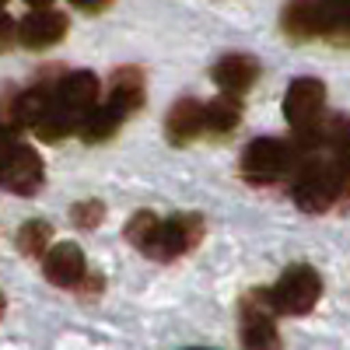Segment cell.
Wrapping results in <instances>:
<instances>
[{
    "instance_id": "1",
    "label": "cell",
    "mask_w": 350,
    "mask_h": 350,
    "mask_svg": "<svg viewBox=\"0 0 350 350\" xmlns=\"http://www.w3.org/2000/svg\"><path fill=\"white\" fill-rule=\"evenodd\" d=\"M98 95H102V81L92 74V70H74V74H64L60 81L53 84V98H49V112H56L64 123L81 126V120L88 112L98 105Z\"/></svg>"
},
{
    "instance_id": "2",
    "label": "cell",
    "mask_w": 350,
    "mask_h": 350,
    "mask_svg": "<svg viewBox=\"0 0 350 350\" xmlns=\"http://www.w3.org/2000/svg\"><path fill=\"white\" fill-rule=\"evenodd\" d=\"M295 172V148L277 137H256L242 154V175L256 186H270Z\"/></svg>"
},
{
    "instance_id": "3",
    "label": "cell",
    "mask_w": 350,
    "mask_h": 350,
    "mask_svg": "<svg viewBox=\"0 0 350 350\" xmlns=\"http://www.w3.org/2000/svg\"><path fill=\"white\" fill-rule=\"evenodd\" d=\"M273 305L284 315H308L319 298H323V277H319L312 267L298 262V267H287L280 273V280L273 284Z\"/></svg>"
},
{
    "instance_id": "4",
    "label": "cell",
    "mask_w": 350,
    "mask_h": 350,
    "mask_svg": "<svg viewBox=\"0 0 350 350\" xmlns=\"http://www.w3.org/2000/svg\"><path fill=\"white\" fill-rule=\"evenodd\" d=\"M277 305L270 291H252L242 301V347L245 350H280L277 333Z\"/></svg>"
},
{
    "instance_id": "5",
    "label": "cell",
    "mask_w": 350,
    "mask_h": 350,
    "mask_svg": "<svg viewBox=\"0 0 350 350\" xmlns=\"http://www.w3.org/2000/svg\"><path fill=\"white\" fill-rule=\"evenodd\" d=\"M323 112H326V84L319 77H298L291 81L287 95H284V116L287 123L295 126V133L312 130L323 123Z\"/></svg>"
},
{
    "instance_id": "6",
    "label": "cell",
    "mask_w": 350,
    "mask_h": 350,
    "mask_svg": "<svg viewBox=\"0 0 350 350\" xmlns=\"http://www.w3.org/2000/svg\"><path fill=\"white\" fill-rule=\"evenodd\" d=\"M200 239H203V217L200 214H175V217H168V221L158 224L154 239L148 245V256L168 262L175 256L189 252Z\"/></svg>"
},
{
    "instance_id": "7",
    "label": "cell",
    "mask_w": 350,
    "mask_h": 350,
    "mask_svg": "<svg viewBox=\"0 0 350 350\" xmlns=\"http://www.w3.org/2000/svg\"><path fill=\"white\" fill-rule=\"evenodd\" d=\"M42 179H46V165H42L39 151L25 148V144H18V148L11 151V158L0 165V186H4L8 193L32 196V193L42 189Z\"/></svg>"
},
{
    "instance_id": "8",
    "label": "cell",
    "mask_w": 350,
    "mask_h": 350,
    "mask_svg": "<svg viewBox=\"0 0 350 350\" xmlns=\"http://www.w3.org/2000/svg\"><path fill=\"white\" fill-rule=\"evenodd\" d=\"M67 28H70L67 14L53 11V8H36L32 14H25L18 21V42L25 49H49L56 42H64Z\"/></svg>"
},
{
    "instance_id": "9",
    "label": "cell",
    "mask_w": 350,
    "mask_h": 350,
    "mask_svg": "<svg viewBox=\"0 0 350 350\" xmlns=\"http://www.w3.org/2000/svg\"><path fill=\"white\" fill-rule=\"evenodd\" d=\"M280 28L295 42L319 39V36H326V11L319 0H287V8L280 14Z\"/></svg>"
},
{
    "instance_id": "10",
    "label": "cell",
    "mask_w": 350,
    "mask_h": 350,
    "mask_svg": "<svg viewBox=\"0 0 350 350\" xmlns=\"http://www.w3.org/2000/svg\"><path fill=\"white\" fill-rule=\"evenodd\" d=\"M211 77H214V84L221 88V92L242 98L249 88L259 81V64H256V56H249V53H228V56H221V60L214 64Z\"/></svg>"
},
{
    "instance_id": "11",
    "label": "cell",
    "mask_w": 350,
    "mask_h": 350,
    "mask_svg": "<svg viewBox=\"0 0 350 350\" xmlns=\"http://www.w3.org/2000/svg\"><path fill=\"white\" fill-rule=\"evenodd\" d=\"M203 130H207V109H203V102H196V98H179L165 116V133H168V140L175 144V148L193 144Z\"/></svg>"
},
{
    "instance_id": "12",
    "label": "cell",
    "mask_w": 350,
    "mask_h": 350,
    "mask_svg": "<svg viewBox=\"0 0 350 350\" xmlns=\"http://www.w3.org/2000/svg\"><path fill=\"white\" fill-rule=\"evenodd\" d=\"M46 280L56 284V287H77L84 277H88V262H84V252L74 245V242H60L46 249Z\"/></svg>"
},
{
    "instance_id": "13",
    "label": "cell",
    "mask_w": 350,
    "mask_h": 350,
    "mask_svg": "<svg viewBox=\"0 0 350 350\" xmlns=\"http://www.w3.org/2000/svg\"><path fill=\"white\" fill-rule=\"evenodd\" d=\"M105 95H109L105 102H112L120 112L133 116L144 105V70L140 67H120V70H112Z\"/></svg>"
},
{
    "instance_id": "14",
    "label": "cell",
    "mask_w": 350,
    "mask_h": 350,
    "mask_svg": "<svg viewBox=\"0 0 350 350\" xmlns=\"http://www.w3.org/2000/svg\"><path fill=\"white\" fill-rule=\"evenodd\" d=\"M123 120H126V112H120L112 102H98L92 112L81 120V126H77V133L88 140V144H105L109 137H116L120 133V126H123Z\"/></svg>"
},
{
    "instance_id": "15",
    "label": "cell",
    "mask_w": 350,
    "mask_h": 350,
    "mask_svg": "<svg viewBox=\"0 0 350 350\" xmlns=\"http://www.w3.org/2000/svg\"><path fill=\"white\" fill-rule=\"evenodd\" d=\"M49 98H53V84H49V88H46V84H32V88H25V92H21V95H14V102H11V123H14V126H28V130H32V126L39 123V116L46 112Z\"/></svg>"
},
{
    "instance_id": "16",
    "label": "cell",
    "mask_w": 350,
    "mask_h": 350,
    "mask_svg": "<svg viewBox=\"0 0 350 350\" xmlns=\"http://www.w3.org/2000/svg\"><path fill=\"white\" fill-rule=\"evenodd\" d=\"M203 109H207V130L217 133V137L231 133V130L239 126V120H242V102H239V95H228V92H224L221 98L207 102Z\"/></svg>"
},
{
    "instance_id": "17",
    "label": "cell",
    "mask_w": 350,
    "mask_h": 350,
    "mask_svg": "<svg viewBox=\"0 0 350 350\" xmlns=\"http://www.w3.org/2000/svg\"><path fill=\"white\" fill-rule=\"evenodd\" d=\"M49 239H53V228L46 221H28L18 231V249H21V256H46Z\"/></svg>"
},
{
    "instance_id": "18",
    "label": "cell",
    "mask_w": 350,
    "mask_h": 350,
    "mask_svg": "<svg viewBox=\"0 0 350 350\" xmlns=\"http://www.w3.org/2000/svg\"><path fill=\"white\" fill-rule=\"evenodd\" d=\"M158 224H161V217H158V214H151V211L133 214V217L126 221V242H133L140 252H148V245H151V239H154Z\"/></svg>"
},
{
    "instance_id": "19",
    "label": "cell",
    "mask_w": 350,
    "mask_h": 350,
    "mask_svg": "<svg viewBox=\"0 0 350 350\" xmlns=\"http://www.w3.org/2000/svg\"><path fill=\"white\" fill-rule=\"evenodd\" d=\"M102 217H105V203L102 200H81V203L70 207V221L77 228H84V231H95L102 224Z\"/></svg>"
},
{
    "instance_id": "20",
    "label": "cell",
    "mask_w": 350,
    "mask_h": 350,
    "mask_svg": "<svg viewBox=\"0 0 350 350\" xmlns=\"http://www.w3.org/2000/svg\"><path fill=\"white\" fill-rule=\"evenodd\" d=\"M14 42H18V25H14V18H8L4 11H0V53L11 49Z\"/></svg>"
},
{
    "instance_id": "21",
    "label": "cell",
    "mask_w": 350,
    "mask_h": 350,
    "mask_svg": "<svg viewBox=\"0 0 350 350\" xmlns=\"http://www.w3.org/2000/svg\"><path fill=\"white\" fill-rule=\"evenodd\" d=\"M18 148V137H14V130L11 126H0V165H4L8 158H11V151Z\"/></svg>"
},
{
    "instance_id": "22",
    "label": "cell",
    "mask_w": 350,
    "mask_h": 350,
    "mask_svg": "<svg viewBox=\"0 0 350 350\" xmlns=\"http://www.w3.org/2000/svg\"><path fill=\"white\" fill-rule=\"evenodd\" d=\"M70 4L77 8V11H84V14H98V11H105L112 0H70Z\"/></svg>"
},
{
    "instance_id": "23",
    "label": "cell",
    "mask_w": 350,
    "mask_h": 350,
    "mask_svg": "<svg viewBox=\"0 0 350 350\" xmlns=\"http://www.w3.org/2000/svg\"><path fill=\"white\" fill-rule=\"evenodd\" d=\"M25 4H32V8H49L53 0H25Z\"/></svg>"
},
{
    "instance_id": "24",
    "label": "cell",
    "mask_w": 350,
    "mask_h": 350,
    "mask_svg": "<svg viewBox=\"0 0 350 350\" xmlns=\"http://www.w3.org/2000/svg\"><path fill=\"white\" fill-rule=\"evenodd\" d=\"M4 308H8V301H4V295H0V315H4Z\"/></svg>"
},
{
    "instance_id": "25",
    "label": "cell",
    "mask_w": 350,
    "mask_h": 350,
    "mask_svg": "<svg viewBox=\"0 0 350 350\" xmlns=\"http://www.w3.org/2000/svg\"><path fill=\"white\" fill-rule=\"evenodd\" d=\"M0 4H4V0H0Z\"/></svg>"
}]
</instances>
